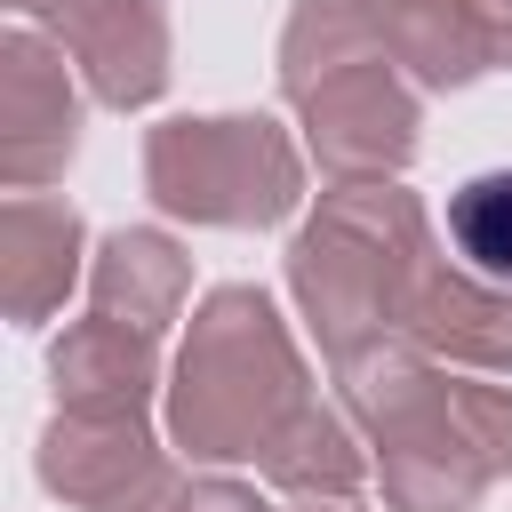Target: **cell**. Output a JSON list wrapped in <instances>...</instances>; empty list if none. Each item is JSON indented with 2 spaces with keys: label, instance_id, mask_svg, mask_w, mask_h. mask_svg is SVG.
Instances as JSON below:
<instances>
[{
  "label": "cell",
  "instance_id": "cell-1",
  "mask_svg": "<svg viewBox=\"0 0 512 512\" xmlns=\"http://www.w3.org/2000/svg\"><path fill=\"white\" fill-rule=\"evenodd\" d=\"M448 240L472 256V272L512 280V168H488L448 192Z\"/></svg>",
  "mask_w": 512,
  "mask_h": 512
}]
</instances>
